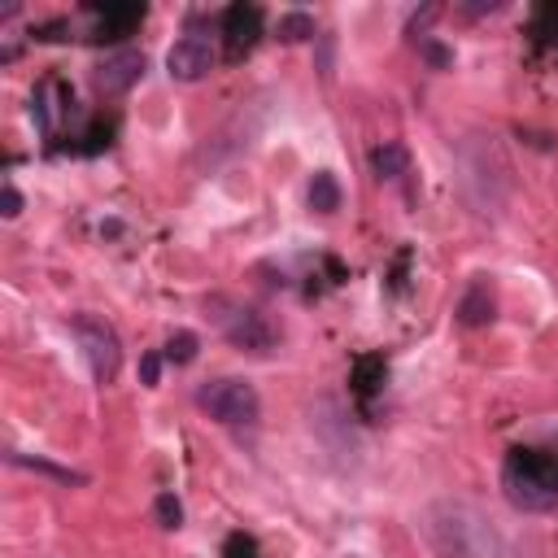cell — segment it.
Instances as JSON below:
<instances>
[{
	"label": "cell",
	"mask_w": 558,
	"mask_h": 558,
	"mask_svg": "<svg viewBox=\"0 0 558 558\" xmlns=\"http://www.w3.org/2000/svg\"><path fill=\"white\" fill-rule=\"evenodd\" d=\"M418 532L440 558H501V532L462 497H440L418 510Z\"/></svg>",
	"instance_id": "obj_1"
},
{
	"label": "cell",
	"mask_w": 558,
	"mask_h": 558,
	"mask_svg": "<svg viewBox=\"0 0 558 558\" xmlns=\"http://www.w3.org/2000/svg\"><path fill=\"white\" fill-rule=\"evenodd\" d=\"M501 488L514 510L558 506V453L536 449V445H514L501 462Z\"/></svg>",
	"instance_id": "obj_2"
},
{
	"label": "cell",
	"mask_w": 558,
	"mask_h": 558,
	"mask_svg": "<svg viewBox=\"0 0 558 558\" xmlns=\"http://www.w3.org/2000/svg\"><path fill=\"white\" fill-rule=\"evenodd\" d=\"M205 314L214 318V327L244 353H270L275 349V327L266 323V314L257 305H244L235 296H209Z\"/></svg>",
	"instance_id": "obj_3"
},
{
	"label": "cell",
	"mask_w": 558,
	"mask_h": 558,
	"mask_svg": "<svg viewBox=\"0 0 558 558\" xmlns=\"http://www.w3.org/2000/svg\"><path fill=\"white\" fill-rule=\"evenodd\" d=\"M196 405L222 423V427H253L257 414H262V397L248 379H235V375H218V379H205L196 388Z\"/></svg>",
	"instance_id": "obj_4"
},
{
	"label": "cell",
	"mask_w": 558,
	"mask_h": 558,
	"mask_svg": "<svg viewBox=\"0 0 558 558\" xmlns=\"http://www.w3.org/2000/svg\"><path fill=\"white\" fill-rule=\"evenodd\" d=\"M70 331H74V340H78V349H83V357L92 366V379L96 384H113V375L122 366L118 331L105 318H96V314H74L70 318Z\"/></svg>",
	"instance_id": "obj_5"
},
{
	"label": "cell",
	"mask_w": 558,
	"mask_h": 558,
	"mask_svg": "<svg viewBox=\"0 0 558 558\" xmlns=\"http://www.w3.org/2000/svg\"><path fill=\"white\" fill-rule=\"evenodd\" d=\"M218 31H222V57L244 61L262 35V9L257 4H231V9H222Z\"/></svg>",
	"instance_id": "obj_6"
},
{
	"label": "cell",
	"mask_w": 558,
	"mask_h": 558,
	"mask_svg": "<svg viewBox=\"0 0 558 558\" xmlns=\"http://www.w3.org/2000/svg\"><path fill=\"white\" fill-rule=\"evenodd\" d=\"M214 61H218V52H214V44H209L205 35H183V39H174V48L166 52V70H170V78H179V83L205 78V74L214 70Z\"/></svg>",
	"instance_id": "obj_7"
},
{
	"label": "cell",
	"mask_w": 558,
	"mask_h": 558,
	"mask_svg": "<svg viewBox=\"0 0 558 558\" xmlns=\"http://www.w3.org/2000/svg\"><path fill=\"white\" fill-rule=\"evenodd\" d=\"M31 113H35V122H39V131H44L48 140H57V135H61V122L74 113V92H70V83L44 78V83L35 87V96H31Z\"/></svg>",
	"instance_id": "obj_8"
},
{
	"label": "cell",
	"mask_w": 558,
	"mask_h": 558,
	"mask_svg": "<svg viewBox=\"0 0 558 558\" xmlns=\"http://www.w3.org/2000/svg\"><path fill=\"white\" fill-rule=\"evenodd\" d=\"M140 74H144V52L122 48V52H113V57H105V61L96 65V92L118 96V92L135 87V83H140Z\"/></svg>",
	"instance_id": "obj_9"
},
{
	"label": "cell",
	"mask_w": 558,
	"mask_h": 558,
	"mask_svg": "<svg viewBox=\"0 0 558 558\" xmlns=\"http://www.w3.org/2000/svg\"><path fill=\"white\" fill-rule=\"evenodd\" d=\"M493 314H497L493 283H488V275H475V279L466 283L462 301H458V323H462V327H484V323H493Z\"/></svg>",
	"instance_id": "obj_10"
},
{
	"label": "cell",
	"mask_w": 558,
	"mask_h": 558,
	"mask_svg": "<svg viewBox=\"0 0 558 558\" xmlns=\"http://www.w3.org/2000/svg\"><path fill=\"white\" fill-rule=\"evenodd\" d=\"M96 35L92 39H126L144 22V4H96Z\"/></svg>",
	"instance_id": "obj_11"
},
{
	"label": "cell",
	"mask_w": 558,
	"mask_h": 558,
	"mask_svg": "<svg viewBox=\"0 0 558 558\" xmlns=\"http://www.w3.org/2000/svg\"><path fill=\"white\" fill-rule=\"evenodd\" d=\"M384 375H388V362L379 353H366V357L353 362V392H357V401L366 410H371V397L384 388Z\"/></svg>",
	"instance_id": "obj_12"
},
{
	"label": "cell",
	"mask_w": 558,
	"mask_h": 558,
	"mask_svg": "<svg viewBox=\"0 0 558 558\" xmlns=\"http://www.w3.org/2000/svg\"><path fill=\"white\" fill-rule=\"evenodd\" d=\"M310 209L314 214H336L340 209V183H336L331 170H318L310 179Z\"/></svg>",
	"instance_id": "obj_13"
},
{
	"label": "cell",
	"mask_w": 558,
	"mask_h": 558,
	"mask_svg": "<svg viewBox=\"0 0 558 558\" xmlns=\"http://www.w3.org/2000/svg\"><path fill=\"white\" fill-rule=\"evenodd\" d=\"M371 170H375L379 179H401V174H405V148H401L397 140L379 144V148L371 153Z\"/></svg>",
	"instance_id": "obj_14"
},
{
	"label": "cell",
	"mask_w": 558,
	"mask_h": 558,
	"mask_svg": "<svg viewBox=\"0 0 558 558\" xmlns=\"http://www.w3.org/2000/svg\"><path fill=\"white\" fill-rule=\"evenodd\" d=\"M9 462H13V466H31V471H44V475H52V480H61V484H87V475H83V471H70V466H57V462H44V458L9 453Z\"/></svg>",
	"instance_id": "obj_15"
},
{
	"label": "cell",
	"mask_w": 558,
	"mask_h": 558,
	"mask_svg": "<svg viewBox=\"0 0 558 558\" xmlns=\"http://www.w3.org/2000/svg\"><path fill=\"white\" fill-rule=\"evenodd\" d=\"M275 31H279V39H283V44H301V39H314V31H318V26H314V17H310V13H283Z\"/></svg>",
	"instance_id": "obj_16"
},
{
	"label": "cell",
	"mask_w": 558,
	"mask_h": 558,
	"mask_svg": "<svg viewBox=\"0 0 558 558\" xmlns=\"http://www.w3.org/2000/svg\"><path fill=\"white\" fill-rule=\"evenodd\" d=\"M196 349H201V340L192 336V331H174L170 340H166V362H174V366H187L192 357H196Z\"/></svg>",
	"instance_id": "obj_17"
},
{
	"label": "cell",
	"mask_w": 558,
	"mask_h": 558,
	"mask_svg": "<svg viewBox=\"0 0 558 558\" xmlns=\"http://www.w3.org/2000/svg\"><path fill=\"white\" fill-rule=\"evenodd\" d=\"M418 52L427 57V65H432V70H449V65H453V52H449L445 44H436L432 35H418Z\"/></svg>",
	"instance_id": "obj_18"
},
{
	"label": "cell",
	"mask_w": 558,
	"mask_h": 558,
	"mask_svg": "<svg viewBox=\"0 0 558 558\" xmlns=\"http://www.w3.org/2000/svg\"><path fill=\"white\" fill-rule=\"evenodd\" d=\"M153 510H157L161 527H179V523H183V506H179V497H174V493H157Z\"/></svg>",
	"instance_id": "obj_19"
},
{
	"label": "cell",
	"mask_w": 558,
	"mask_h": 558,
	"mask_svg": "<svg viewBox=\"0 0 558 558\" xmlns=\"http://www.w3.org/2000/svg\"><path fill=\"white\" fill-rule=\"evenodd\" d=\"M222 558H262V554H257V541L248 532H231L222 541Z\"/></svg>",
	"instance_id": "obj_20"
},
{
	"label": "cell",
	"mask_w": 558,
	"mask_h": 558,
	"mask_svg": "<svg viewBox=\"0 0 558 558\" xmlns=\"http://www.w3.org/2000/svg\"><path fill=\"white\" fill-rule=\"evenodd\" d=\"M140 379L144 384H157L161 379V353H144L140 357Z\"/></svg>",
	"instance_id": "obj_21"
},
{
	"label": "cell",
	"mask_w": 558,
	"mask_h": 558,
	"mask_svg": "<svg viewBox=\"0 0 558 558\" xmlns=\"http://www.w3.org/2000/svg\"><path fill=\"white\" fill-rule=\"evenodd\" d=\"M4 218H17L22 214V192L13 187V183H4V209H0Z\"/></svg>",
	"instance_id": "obj_22"
}]
</instances>
